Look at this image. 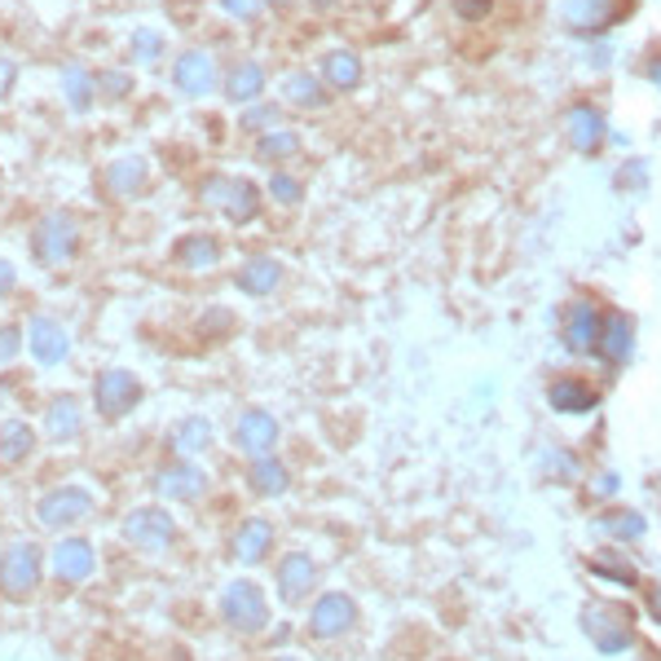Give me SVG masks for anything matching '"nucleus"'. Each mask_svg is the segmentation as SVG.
<instances>
[{"instance_id":"4468645a","label":"nucleus","mask_w":661,"mask_h":661,"mask_svg":"<svg viewBox=\"0 0 661 661\" xmlns=\"http://www.w3.org/2000/svg\"><path fill=\"white\" fill-rule=\"evenodd\" d=\"M93 569H98V551L89 539H62L58 547H53V578L58 582H67V586H85L89 578H93Z\"/></svg>"},{"instance_id":"e433bc0d","label":"nucleus","mask_w":661,"mask_h":661,"mask_svg":"<svg viewBox=\"0 0 661 661\" xmlns=\"http://www.w3.org/2000/svg\"><path fill=\"white\" fill-rule=\"evenodd\" d=\"M93 80H98V98H102V102H124V98L132 93V76H128V71H119V67H102V71H93Z\"/></svg>"},{"instance_id":"79ce46f5","label":"nucleus","mask_w":661,"mask_h":661,"mask_svg":"<svg viewBox=\"0 0 661 661\" xmlns=\"http://www.w3.org/2000/svg\"><path fill=\"white\" fill-rule=\"evenodd\" d=\"M13 85H18V62L13 58H0V102L13 93Z\"/></svg>"},{"instance_id":"ea45409f","label":"nucleus","mask_w":661,"mask_h":661,"mask_svg":"<svg viewBox=\"0 0 661 661\" xmlns=\"http://www.w3.org/2000/svg\"><path fill=\"white\" fill-rule=\"evenodd\" d=\"M18 348H22V327H0V366L13 362Z\"/></svg>"},{"instance_id":"c85d7f7f","label":"nucleus","mask_w":661,"mask_h":661,"mask_svg":"<svg viewBox=\"0 0 661 661\" xmlns=\"http://www.w3.org/2000/svg\"><path fill=\"white\" fill-rule=\"evenodd\" d=\"M247 485H251L260 499H278V494H287L292 476H287V467H283L274 454H265V458H251V467H247Z\"/></svg>"},{"instance_id":"4be33fe9","label":"nucleus","mask_w":661,"mask_h":661,"mask_svg":"<svg viewBox=\"0 0 661 661\" xmlns=\"http://www.w3.org/2000/svg\"><path fill=\"white\" fill-rule=\"evenodd\" d=\"M278 283H283V260H274V256H251L234 274V287L243 296H274Z\"/></svg>"},{"instance_id":"58836bf2","label":"nucleus","mask_w":661,"mask_h":661,"mask_svg":"<svg viewBox=\"0 0 661 661\" xmlns=\"http://www.w3.org/2000/svg\"><path fill=\"white\" fill-rule=\"evenodd\" d=\"M265 190H269V199H274V204H283V208H296V204L305 199V186H300L296 177H287V172H274Z\"/></svg>"},{"instance_id":"dca6fc26","label":"nucleus","mask_w":661,"mask_h":661,"mask_svg":"<svg viewBox=\"0 0 661 661\" xmlns=\"http://www.w3.org/2000/svg\"><path fill=\"white\" fill-rule=\"evenodd\" d=\"M627 9H631V0H564V22L586 36V31L613 27L618 18H627Z\"/></svg>"},{"instance_id":"5701e85b","label":"nucleus","mask_w":661,"mask_h":661,"mask_svg":"<svg viewBox=\"0 0 661 661\" xmlns=\"http://www.w3.org/2000/svg\"><path fill=\"white\" fill-rule=\"evenodd\" d=\"M547 406L560 415H591L600 406V393L586 379H555L547 388Z\"/></svg>"},{"instance_id":"7ed1b4c3","label":"nucleus","mask_w":661,"mask_h":661,"mask_svg":"<svg viewBox=\"0 0 661 661\" xmlns=\"http://www.w3.org/2000/svg\"><path fill=\"white\" fill-rule=\"evenodd\" d=\"M220 618L238 635H260L269 627V600H265V591L251 578H234L220 591Z\"/></svg>"},{"instance_id":"9d476101","label":"nucleus","mask_w":661,"mask_h":661,"mask_svg":"<svg viewBox=\"0 0 661 661\" xmlns=\"http://www.w3.org/2000/svg\"><path fill=\"white\" fill-rule=\"evenodd\" d=\"M172 85H177V93H186V98H208L220 85L217 58H213L208 49H181L177 62H172Z\"/></svg>"},{"instance_id":"b1692460","label":"nucleus","mask_w":661,"mask_h":661,"mask_svg":"<svg viewBox=\"0 0 661 661\" xmlns=\"http://www.w3.org/2000/svg\"><path fill=\"white\" fill-rule=\"evenodd\" d=\"M80 433H85V411H80V402H76L71 393L53 397V402H49V411H45V437L49 441H76Z\"/></svg>"},{"instance_id":"9b49d317","label":"nucleus","mask_w":661,"mask_h":661,"mask_svg":"<svg viewBox=\"0 0 661 661\" xmlns=\"http://www.w3.org/2000/svg\"><path fill=\"white\" fill-rule=\"evenodd\" d=\"M600 335H604V314L591 305V300H573L564 309V323H560V339L569 353H595L600 348Z\"/></svg>"},{"instance_id":"c756f323","label":"nucleus","mask_w":661,"mask_h":661,"mask_svg":"<svg viewBox=\"0 0 661 661\" xmlns=\"http://www.w3.org/2000/svg\"><path fill=\"white\" fill-rule=\"evenodd\" d=\"M283 98H287L292 107H300V110H323L327 107V89H323V80H318V76H309V71H292V76L283 80Z\"/></svg>"},{"instance_id":"ddd939ff","label":"nucleus","mask_w":661,"mask_h":661,"mask_svg":"<svg viewBox=\"0 0 661 661\" xmlns=\"http://www.w3.org/2000/svg\"><path fill=\"white\" fill-rule=\"evenodd\" d=\"M27 348H31V357L40 366H62L71 357V331L62 327L58 318H49V314H36L27 323Z\"/></svg>"},{"instance_id":"6ab92c4d","label":"nucleus","mask_w":661,"mask_h":661,"mask_svg":"<svg viewBox=\"0 0 661 661\" xmlns=\"http://www.w3.org/2000/svg\"><path fill=\"white\" fill-rule=\"evenodd\" d=\"M155 490H159L168 503H190V499H199V494L208 490V476H204L195 463H172V467H164V472L155 476Z\"/></svg>"},{"instance_id":"1a4fd4ad","label":"nucleus","mask_w":661,"mask_h":661,"mask_svg":"<svg viewBox=\"0 0 661 661\" xmlns=\"http://www.w3.org/2000/svg\"><path fill=\"white\" fill-rule=\"evenodd\" d=\"M124 539L141 551H164L172 539H177V521L164 512V507H137L124 516Z\"/></svg>"},{"instance_id":"6e6552de","label":"nucleus","mask_w":661,"mask_h":661,"mask_svg":"<svg viewBox=\"0 0 661 661\" xmlns=\"http://www.w3.org/2000/svg\"><path fill=\"white\" fill-rule=\"evenodd\" d=\"M353 627H357V600L353 595L327 591V595L314 600V609H309V635L314 640H339Z\"/></svg>"},{"instance_id":"f704fd0d","label":"nucleus","mask_w":661,"mask_h":661,"mask_svg":"<svg viewBox=\"0 0 661 661\" xmlns=\"http://www.w3.org/2000/svg\"><path fill=\"white\" fill-rule=\"evenodd\" d=\"M208 441H213V424H208L204 415L181 420V424H177V433H172L177 454H199V450H208Z\"/></svg>"},{"instance_id":"09e8293b","label":"nucleus","mask_w":661,"mask_h":661,"mask_svg":"<svg viewBox=\"0 0 661 661\" xmlns=\"http://www.w3.org/2000/svg\"><path fill=\"white\" fill-rule=\"evenodd\" d=\"M265 4H274V9H287V4H296V0H265Z\"/></svg>"},{"instance_id":"72a5a7b5","label":"nucleus","mask_w":661,"mask_h":661,"mask_svg":"<svg viewBox=\"0 0 661 661\" xmlns=\"http://www.w3.org/2000/svg\"><path fill=\"white\" fill-rule=\"evenodd\" d=\"M591 573H600L604 582H618V586H635L640 582V569L627 555H618V551H600L591 560Z\"/></svg>"},{"instance_id":"8fccbe9b","label":"nucleus","mask_w":661,"mask_h":661,"mask_svg":"<svg viewBox=\"0 0 661 661\" xmlns=\"http://www.w3.org/2000/svg\"><path fill=\"white\" fill-rule=\"evenodd\" d=\"M274 661H296V658H274Z\"/></svg>"},{"instance_id":"de8ad7c7","label":"nucleus","mask_w":661,"mask_h":661,"mask_svg":"<svg viewBox=\"0 0 661 661\" xmlns=\"http://www.w3.org/2000/svg\"><path fill=\"white\" fill-rule=\"evenodd\" d=\"M653 618H658V622H661V586H658V591H653Z\"/></svg>"},{"instance_id":"f257e3e1","label":"nucleus","mask_w":661,"mask_h":661,"mask_svg":"<svg viewBox=\"0 0 661 661\" xmlns=\"http://www.w3.org/2000/svg\"><path fill=\"white\" fill-rule=\"evenodd\" d=\"M582 631L586 640L604 653V658H618L627 649H635V609L631 604H618V600H591L582 604Z\"/></svg>"},{"instance_id":"aec40b11","label":"nucleus","mask_w":661,"mask_h":661,"mask_svg":"<svg viewBox=\"0 0 661 661\" xmlns=\"http://www.w3.org/2000/svg\"><path fill=\"white\" fill-rule=\"evenodd\" d=\"M234 560L238 564H260L269 551H274V525L265 516H247L238 530H234Z\"/></svg>"},{"instance_id":"423d86ee","label":"nucleus","mask_w":661,"mask_h":661,"mask_svg":"<svg viewBox=\"0 0 661 661\" xmlns=\"http://www.w3.org/2000/svg\"><path fill=\"white\" fill-rule=\"evenodd\" d=\"M137 402H141V379H137L132 371L107 366V371L93 375V406H98L102 420H124V415H132Z\"/></svg>"},{"instance_id":"39448f33","label":"nucleus","mask_w":661,"mask_h":661,"mask_svg":"<svg viewBox=\"0 0 661 661\" xmlns=\"http://www.w3.org/2000/svg\"><path fill=\"white\" fill-rule=\"evenodd\" d=\"M40 578H45V560H40L36 543L22 539V543H9V547L0 551V595L4 600H13V604L31 600L36 586H40Z\"/></svg>"},{"instance_id":"37998d69","label":"nucleus","mask_w":661,"mask_h":661,"mask_svg":"<svg viewBox=\"0 0 661 661\" xmlns=\"http://www.w3.org/2000/svg\"><path fill=\"white\" fill-rule=\"evenodd\" d=\"M256 4H260V0H220V9H225L229 18H243V22L256 18Z\"/></svg>"},{"instance_id":"2eb2a0df","label":"nucleus","mask_w":661,"mask_h":661,"mask_svg":"<svg viewBox=\"0 0 661 661\" xmlns=\"http://www.w3.org/2000/svg\"><path fill=\"white\" fill-rule=\"evenodd\" d=\"M274 582H278V595H283L287 604H300V600H309V591L318 586V564H314L305 551H287V555L278 560V569H274Z\"/></svg>"},{"instance_id":"a211bd4d","label":"nucleus","mask_w":661,"mask_h":661,"mask_svg":"<svg viewBox=\"0 0 661 661\" xmlns=\"http://www.w3.org/2000/svg\"><path fill=\"white\" fill-rule=\"evenodd\" d=\"M604 115L595 107H569V115H564V137H569V146L578 150V155H595L600 150V141H604Z\"/></svg>"},{"instance_id":"473e14b6","label":"nucleus","mask_w":661,"mask_h":661,"mask_svg":"<svg viewBox=\"0 0 661 661\" xmlns=\"http://www.w3.org/2000/svg\"><path fill=\"white\" fill-rule=\"evenodd\" d=\"M595 525H600L604 534H613V539H622V543H627V539L635 543V539H644V534H649V521H644L640 512H631V507H618V512H604V516H600Z\"/></svg>"},{"instance_id":"a18cd8bd","label":"nucleus","mask_w":661,"mask_h":661,"mask_svg":"<svg viewBox=\"0 0 661 661\" xmlns=\"http://www.w3.org/2000/svg\"><path fill=\"white\" fill-rule=\"evenodd\" d=\"M595 490H600V494H613V490H618V476H613V472H609V476H600V481H595Z\"/></svg>"},{"instance_id":"c03bdc74","label":"nucleus","mask_w":661,"mask_h":661,"mask_svg":"<svg viewBox=\"0 0 661 661\" xmlns=\"http://www.w3.org/2000/svg\"><path fill=\"white\" fill-rule=\"evenodd\" d=\"M13 287H18V269H13V260H4V256H0V300H4Z\"/></svg>"},{"instance_id":"c9c22d12","label":"nucleus","mask_w":661,"mask_h":661,"mask_svg":"<svg viewBox=\"0 0 661 661\" xmlns=\"http://www.w3.org/2000/svg\"><path fill=\"white\" fill-rule=\"evenodd\" d=\"M128 49H132V58H137L141 67H150V62H159V58H164L168 40H164L155 27H137V31L128 36Z\"/></svg>"},{"instance_id":"7c9ffc66","label":"nucleus","mask_w":661,"mask_h":661,"mask_svg":"<svg viewBox=\"0 0 661 661\" xmlns=\"http://www.w3.org/2000/svg\"><path fill=\"white\" fill-rule=\"evenodd\" d=\"M300 150H305V141H300V132H292V128L260 132V141H256V159H260V164H287V159H296Z\"/></svg>"},{"instance_id":"f3484780","label":"nucleus","mask_w":661,"mask_h":661,"mask_svg":"<svg viewBox=\"0 0 661 661\" xmlns=\"http://www.w3.org/2000/svg\"><path fill=\"white\" fill-rule=\"evenodd\" d=\"M102 181H107V190L115 199H137V195H146V186H150V164H146L141 155H119V159L107 164Z\"/></svg>"},{"instance_id":"cd10ccee","label":"nucleus","mask_w":661,"mask_h":661,"mask_svg":"<svg viewBox=\"0 0 661 661\" xmlns=\"http://www.w3.org/2000/svg\"><path fill=\"white\" fill-rule=\"evenodd\" d=\"M62 98H67V107L76 115H85L98 102V80H93V71L85 62H67L62 67Z\"/></svg>"},{"instance_id":"bb28decb","label":"nucleus","mask_w":661,"mask_h":661,"mask_svg":"<svg viewBox=\"0 0 661 661\" xmlns=\"http://www.w3.org/2000/svg\"><path fill=\"white\" fill-rule=\"evenodd\" d=\"M323 85L335 89V93H348L362 85V58L353 49H327L323 58Z\"/></svg>"},{"instance_id":"393cba45","label":"nucleus","mask_w":661,"mask_h":661,"mask_svg":"<svg viewBox=\"0 0 661 661\" xmlns=\"http://www.w3.org/2000/svg\"><path fill=\"white\" fill-rule=\"evenodd\" d=\"M172 260L181 265V269H217L220 260V243L217 234H181L177 243H172Z\"/></svg>"},{"instance_id":"4c0bfd02","label":"nucleus","mask_w":661,"mask_h":661,"mask_svg":"<svg viewBox=\"0 0 661 661\" xmlns=\"http://www.w3.org/2000/svg\"><path fill=\"white\" fill-rule=\"evenodd\" d=\"M278 119H283V110L274 107V102H251V107L238 115V128H247V132H274Z\"/></svg>"},{"instance_id":"20e7f679","label":"nucleus","mask_w":661,"mask_h":661,"mask_svg":"<svg viewBox=\"0 0 661 661\" xmlns=\"http://www.w3.org/2000/svg\"><path fill=\"white\" fill-rule=\"evenodd\" d=\"M76 251H80V225H76L71 213H45V217L36 220V229H31V256H36V265L58 269V265L76 260Z\"/></svg>"},{"instance_id":"49530a36","label":"nucleus","mask_w":661,"mask_h":661,"mask_svg":"<svg viewBox=\"0 0 661 661\" xmlns=\"http://www.w3.org/2000/svg\"><path fill=\"white\" fill-rule=\"evenodd\" d=\"M649 80H653V85L661 89V58H653V62H649Z\"/></svg>"},{"instance_id":"f8f14e48","label":"nucleus","mask_w":661,"mask_h":661,"mask_svg":"<svg viewBox=\"0 0 661 661\" xmlns=\"http://www.w3.org/2000/svg\"><path fill=\"white\" fill-rule=\"evenodd\" d=\"M278 433H283L278 420H274L269 411L251 406V411H243V415L234 420V450H243L247 458H265V454H274Z\"/></svg>"},{"instance_id":"a878e982","label":"nucleus","mask_w":661,"mask_h":661,"mask_svg":"<svg viewBox=\"0 0 661 661\" xmlns=\"http://www.w3.org/2000/svg\"><path fill=\"white\" fill-rule=\"evenodd\" d=\"M265 67L260 62H238L229 76H225V98L234 102V107H251V102H260V93H265Z\"/></svg>"},{"instance_id":"f03ea898","label":"nucleus","mask_w":661,"mask_h":661,"mask_svg":"<svg viewBox=\"0 0 661 661\" xmlns=\"http://www.w3.org/2000/svg\"><path fill=\"white\" fill-rule=\"evenodd\" d=\"M199 199H204L208 208L225 213L234 225H251V220L260 217V190H256V181H247V177L213 172V177L199 181Z\"/></svg>"},{"instance_id":"412c9836","label":"nucleus","mask_w":661,"mask_h":661,"mask_svg":"<svg viewBox=\"0 0 661 661\" xmlns=\"http://www.w3.org/2000/svg\"><path fill=\"white\" fill-rule=\"evenodd\" d=\"M631 348H635V323L622 314V309H613V314H604V335H600V357L609 362V371H618L627 357H631Z\"/></svg>"},{"instance_id":"a19ab883","label":"nucleus","mask_w":661,"mask_h":661,"mask_svg":"<svg viewBox=\"0 0 661 661\" xmlns=\"http://www.w3.org/2000/svg\"><path fill=\"white\" fill-rule=\"evenodd\" d=\"M490 9H494V0H454V13H458V18H467V22L485 18Z\"/></svg>"},{"instance_id":"2f4dec72","label":"nucleus","mask_w":661,"mask_h":661,"mask_svg":"<svg viewBox=\"0 0 661 661\" xmlns=\"http://www.w3.org/2000/svg\"><path fill=\"white\" fill-rule=\"evenodd\" d=\"M36 450V428L27 420H0V463H22Z\"/></svg>"},{"instance_id":"0eeeda50","label":"nucleus","mask_w":661,"mask_h":661,"mask_svg":"<svg viewBox=\"0 0 661 661\" xmlns=\"http://www.w3.org/2000/svg\"><path fill=\"white\" fill-rule=\"evenodd\" d=\"M89 512H93V490H85V485L49 490V494L36 503V521H40L45 530H71V525H80Z\"/></svg>"}]
</instances>
